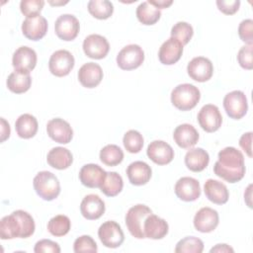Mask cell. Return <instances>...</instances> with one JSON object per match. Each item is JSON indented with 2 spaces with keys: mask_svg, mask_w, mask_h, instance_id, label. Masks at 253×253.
I'll return each instance as SVG.
<instances>
[{
  "mask_svg": "<svg viewBox=\"0 0 253 253\" xmlns=\"http://www.w3.org/2000/svg\"><path fill=\"white\" fill-rule=\"evenodd\" d=\"M213 172L228 183H237L245 175L244 156L240 150L227 146L218 152V160L214 163Z\"/></svg>",
  "mask_w": 253,
  "mask_h": 253,
  "instance_id": "6da1fadb",
  "label": "cell"
},
{
  "mask_svg": "<svg viewBox=\"0 0 253 253\" xmlns=\"http://www.w3.org/2000/svg\"><path fill=\"white\" fill-rule=\"evenodd\" d=\"M35 228L33 216L25 211L18 210L1 219L0 237L3 240L16 237L28 238L34 234Z\"/></svg>",
  "mask_w": 253,
  "mask_h": 253,
  "instance_id": "7a4b0ae2",
  "label": "cell"
},
{
  "mask_svg": "<svg viewBox=\"0 0 253 253\" xmlns=\"http://www.w3.org/2000/svg\"><path fill=\"white\" fill-rule=\"evenodd\" d=\"M201 93L193 84L184 83L176 86L171 92V102L180 111H190L199 103Z\"/></svg>",
  "mask_w": 253,
  "mask_h": 253,
  "instance_id": "3957f363",
  "label": "cell"
},
{
  "mask_svg": "<svg viewBox=\"0 0 253 253\" xmlns=\"http://www.w3.org/2000/svg\"><path fill=\"white\" fill-rule=\"evenodd\" d=\"M38 196L44 201H52L60 194V184L57 177L49 171L39 172L33 181Z\"/></svg>",
  "mask_w": 253,
  "mask_h": 253,
  "instance_id": "277c9868",
  "label": "cell"
},
{
  "mask_svg": "<svg viewBox=\"0 0 253 253\" xmlns=\"http://www.w3.org/2000/svg\"><path fill=\"white\" fill-rule=\"evenodd\" d=\"M152 213V211L145 205H135L131 207L126 214V224L129 233L137 238H145L143 225L146 217Z\"/></svg>",
  "mask_w": 253,
  "mask_h": 253,
  "instance_id": "5b68a950",
  "label": "cell"
},
{
  "mask_svg": "<svg viewBox=\"0 0 253 253\" xmlns=\"http://www.w3.org/2000/svg\"><path fill=\"white\" fill-rule=\"evenodd\" d=\"M223 108L229 118L240 120L246 115L248 110L245 94L240 90H234L227 93L223 99Z\"/></svg>",
  "mask_w": 253,
  "mask_h": 253,
  "instance_id": "8992f818",
  "label": "cell"
},
{
  "mask_svg": "<svg viewBox=\"0 0 253 253\" xmlns=\"http://www.w3.org/2000/svg\"><path fill=\"white\" fill-rule=\"evenodd\" d=\"M144 60V51L138 44H128L117 55V64L123 70H132L139 67Z\"/></svg>",
  "mask_w": 253,
  "mask_h": 253,
  "instance_id": "52a82bcc",
  "label": "cell"
},
{
  "mask_svg": "<svg viewBox=\"0 0 253 253\" xmlns=\"http://www.w3.org/2000/svg\"><path fill=\"white\" fill-rule=\"evenodd\" d=\"M98 236L103 245L108 248H118L125 240L121 225L114 220H108L101 224L98 229Z\"/></svg>",
  "mask_w": 253,
  "mask_h": 253,
  "instance_id": "ba28073f",
  "label": "cell"
},
{
  "mask_svg": "<svg viewBox=\"0 0 253 253\" xmlns=\"http://www.w3.org/2000/svg\"><path fill=\"white\" fill-rule=\"evenodd\" d=\"M74 56L65 49L54 51L48 61V68L51 74L56 77H63L70 73L74 67Z\"/></svg>",
  "mask_w": 253,
  "mask_h": 253,
  "instance_id": "9c48e42d",
  "label": "cell"
},
{
  "mask_svg": "<svg viewBox=\"0 0 253 253\" xmlns=\"http://www.w3.org/2000/svg\"><path fill=\"white\" fill-rule=\"evenodd\" d=\"M80 24L78 19L70 14H63L59 16L54 24V31L56 36L65 42L73 41L79 33Z\"/></svg>",
  "mask_w": 253,
  "mask_h": 253,
  "instance_id": "30bf717a",
  "label": "cell"
},
{
  "mask_svg": "<svg viewBox=\"0 0 253 253\" xmlns=\"http://www.w3.org/2000/svg\"><path fill=\"white\" fill-rule=\"evenodd\" d=\"M198 122L200 126L207 132L216 131L222 123V117L215 105H205L198 114Z\"/></svg>",
  "mask_w": 253,
  "mask_h": 253,
  "instance_id": "8fae6325",
  "label": "cell"
},
{
  "mask_svg": "<svg viewBox=\"0 0 253 253\" xmlns=\"http://www.w3.org/2000/svg\"><path fill=\"white\" fill-rule=\"evenodd\" d=\"M83 50L84 53L90 58L102 59L108 54L110 44L105 37L93 34L85 38L83 42Z\"/></svg>",
  "mask_w": 253,
  "mask_h": 253,
  "instance_id": "7c38bea8",
  "label": "cell"
},
{
  "mask_svg": "<svg viewBox=\"0 0 253 253\" xmlns=\"http://www.w3.org/2000/svg\"><path fill=\"white\" fill-rule=\"evenodd\" d=\"M37 53L29 46H20L15 50L12 57V64L15 71L30 73L37 64Z\"/></svg>",
  "mask_w": 253,
  "mask_h": 253,
  "instance_id": "4fadbf2b",
  "label": "cell"
},
{
  "mask_svg": "<svg viewBox=\"0 0 253 253\" xmlns=\"http://www.w3.org/2000/svg\"><path fill=\"white\" fill-rule=\"evenodd\" d=\"M189 76L198 82H206L210 80L213 73V65L211 61L204 56L194 57L187 66Z\"/></svg>",
  "mask_w": 253,
  "mask_h": 253,
  "instance_id": "5bb4252c",
  "label": "cell"
},
{
  "mask_svg": "<svg viewBox=\"0 0 253 253\" xmlns=\"http://www.w3.org/2000/svg\"><path fill=\"white\" fill-rule=\"evenodd\" d=\"M46 131L52 140L61 144H67L73 137V129L69 123L60 118H55L47 122Z\"/></svg>",
  "mask_w": 253,
  "mask_h": 253,
  "instance_id": "9a60e30c",
  "label": "cell"
},
{
  "mask_svg": "<svg viewBox=\"0 0 253 253\" xmlns=\"http://www.w3.org/2000/svg\"><path fill=\"white\" fill-rule=\"evenodd\" d=\"M148 158L157 165H166L174 158V150L170 144L163 140H154L147 146Z\"/></svg>",
  "mask_w": 253,
  "mask_h": 253,
  "instance_id": "2e32d148",
  "label": "cell"
},
{
  "mask_svg": "<svg viewBox=\"0 0 253 253\" xmlns=\"http://www.w3.org/2000/svg\"><path fill=\"white\" fill-rule=\"evenodd\" d=\"M176 196L184 202H194L201 196V187L197 179L192 177H182L175 185Z\"/></svg>",
  "mask_w": 253,
  "mask_h": 253,
  "instance_id": "e0dca14e",
  "label": "cell"
},
{
  "mask_svg": "<svg viewBox=\"0 0 253 253\" xmlns=\"http://www.w3.org/2000/svg\"><path fill=\"white\" fill-rule=\"evenodd\" d=\"M219 217L215 210L205 207L197 211L194 216L195 228L203 233H209L213 231L218 225Z\"/></svg>",
  "mask_w": 253,
  "mask_h": 253,
  "instance_id": "ac0fdd59",
  "label": "cell"
},
{
  "mask_svg": "<svg viewBox=\"0 0 253 253\" xmlns=\"http://www.w3.org/2000/svg\"><path fill=\"white\" fill-rule=\"evenodd\" d=\"M47 32V21L44 17L38 15L26 18L22 24L23 35L31 41H40Z\"/></svg>",
  "mask_w": 253,
  "mask_h": 253,
  "instance_id": "d6986e66",
  "label": "cell"
},
{
  "mask_svg": "<svg viewBox=\"0 0 253 253\" xmlns=\"http://www.w3.org/2000/svg\"><path fill=\"white\" fill-rule=\"evenodd\" d=\"M107 172L97 164H86L79 171V179L82 185L88 188H100L105 180Z\"/></svg>",
  "mask_w": 253,
  "mask_h": 253,
  "instance_id": "ffe728a7",
  "label": "cell"
},
{
  "mask_svg": "<svg viewBox=\"0 0 253 253\" xmlns=\"http://www.w3.org/2000/svg\"><path fill=\"white\" fill-rule=\"evenodd\" d=\"M103 79V70L101 66L95 62H87L83 64L78 71V80L83 87L95 88Z\"/></svg>",
  "mask_w": 253,
  "mask_h": 253,
  "instance_id": "44dd1931",
  "label": "cell"
},
{
  "mask_svg": "<svg viewBox=\"0 0 253 253\" xmlns=\"http://www.w3.org/2000/svg\"><path fill=\"white\" fill-rule=\"evenodd\" d=\"M80 211L86 219H98L105 212V203L98 195H87L81 202Z\"/></svg>",
  "mask_w": 253,
  "mask_h": 253,
  "instance_id": "7402d4cb",
  "label": "cell"
},
{
  "mask_svg": "<svg viewBox=\"0 0 253 253\" xmlns=\"http://www.w3.org/2000/svg\"><path fill=\"white\" fill-rule=\"evenodd\" d=\"M182 53V43L174 38H169L161 44L158 51V58L162 64L172 65L181 58Z\"/></svg>",
  "mask_w": 253,
  "mask_h": 253,
  "instance_id": "603a6c76",
  "label": "cell"
},
{
  "mask_svg": "<svg viewBox=\"0 0 253 253\" xmlns=\"http://www.w3.org/2000/svg\"><path fill=\"white\" fill-rule=\"evenodd\" d=\"M173 138L179 147L191 148L198 142L199 132L192 125L183 124L174 129Z\"/></svg>",
  "mask_w": 253,
  "mask_h": 253,
  "instance_id": "cb8c5ba5",
  "label": "cell"
},
{
  "mask_svg": "<svg viewBox=\"0 0 253 253\" xmlns=\"http://www.w3.org/2000/svg\"><path fill=\"white\" fill-rule=\"evenodd\" d=\"M168 229L169 226L166 220L153 213L146 217L143 225L145 238L150 239H162L167 235Z\"/></svg>",
  "mask_w": 253,
  "mask_h": 253,
  "instance_id": "d4e9b609",
  "label": "cell"
},
{
  "mask_svg": "<svg viewBox=\"0 0 253 253\" xmlns=\"http://www.w3.org/2000/svg\"><path fill=\"white\" fill-rule=\"evenodd\" d=\"M151 174V167L143 161H134L126 168L127 178L134 186L145 185L150 180Z\"/></svg>",
  "mask_w": 253,
  "mask_h": 253,
  "instance_id": "484cf974",
  "label": "cell"
},
{
  "mask_svg": "<svg viewBox=\"0 0 253 253\" xmlns=\"http://www.w3.org/2000/svg\"><path fill=\"white\" fill-rule=\"evenodd\" d=\"M204 191L206 197L213 204L223 205L227 203L229 193L226 186L213 179H208L204 185Z\"/></svg>",
  "mask_w": 253,
  "mask_h": 253,
  "instance_id": "4316f807",
  "label": "cell"
},
{
  "mask_svg": "<svg viewBox=\"0 0 253 253\" xmlns=\"http://www.w3.org/2000/svg\"><path fill=\"white\" fill-rule=\"evenodd\" d=\"M210 162L209 153L201 148H192L185 155V164L193 172H201L207 168Z\"/></svg>",
  "mask_w": 253,
  "mask_h": 253,
  "instance_id": "83f0119b",
  "label": "cell"
},
{
  "mask_svg": "<svg viewBox=\"0 0 253 253\" xmlns=\"http://www.w3.org/2000/svg\"><path fill=\"white\" fill-rule=\"evenodd\" d=\"M46 161L52 168L63 170L72 164L73 156L67 148L57 146L49 150L46 156Z\"/></svg>",
  "mask_w": 253,
  "mask_h": 253,
  "instance_id": "f1b7e54d",
  "label": "cell"
},
{
  "mask_svg": "<svg viewBox=\"0 0 253 253\" xmlns=\"http://www.w3.org/2000/svg\"><path fill=\"white\" fill-rule=\"evenodd\" d=\"M38 127L39 125L37 119L30 114L21 115L15 123V129L17 134L21 138L25 139L35 136L38 131Z\"/></svg>",
  "mask_w": 253,
  "mask_h": 253,
  "instance_id": "f546056e",
  "label": "cell"
},
{
  "mask_svg": "<svg viewBox=\"0 0 253 253\" xmlns=\"http://www.w3.org/2000/svg\"><path fill=\"white\" fill-rule=\"evenodd\" d=\"M6 84L11 92L16 94H22L30 89L32 84V77L30 73L14 71L8 76Z\"/></svg>",
  "mask_w": 253,
  "mask_h": 253,
  "instance_id": "4dcf8cb0",
  "label": "cell"
},
{
  "mask_svg": "<svg viewBox=\"0 0 253 253\" xmlns=\"http://www.w3.org/2000/svg\"><path fill=\"white\" fill-rule=\"evenodd\" d=\"M136 17L141 24L150 26L154 25L160 19L161 12L148 1H145L140 3L136 8Z\"/></svg>",
  "mask_w": 253,
  "mask_h": 253,
  "instance_id": "1f68e13d",
  "label": "cell"
},
{
  "mask_svg": "<svg viewBox=\"0 0 253 253\" xmlns=\"http://www.w3.org/2000/svg\"><path fill=\"white\" fill-rule=\"evenodd\" d=\"M124 187L123 178L117 172H107L104 182L102 183L100 190L107 197H116L119 195Z\"/></svg>",
  "mask_w": 253,
  "mask_h": 253,
  "instance_id": "d6a6232c",
  "label": "cell"
},
{
  "mask_svg": "<svg viewBox=\"0 0 253 253\" xmlns=\"http://www.w3.org/2000/svg\"><path fill=\"white\" fill-rule=\"evenodd\" d=\"M88 11L94 18L106 20L112 16L114 6L108 0H91L88 2Z\"/></svg>",
  "mask_w": 253,
  "mask_h": 253,
  "instance_id": "836d02e7",
  "label": "cell"
},
{
  "mask_svg": "<svg viewBox=\"0 0 253 253\" xmlns=\"http://www.w3.org/2000/svg\"><path fill=\"white\" fill-rule=\"evenodd\" d=\"M71 227V221L68 216L63 214H57L49 219L47 222L48 232L56 237L66 235Z\"/></svg>",
  "mask_w": 253,
  "mask_h": 253,
  "instance_id": "e575fe53",
  "label": "cell"
},
{
  "mask_svg": "<svg viewBox=\"0 0 253 253\" xmlns=\"http://www.w3.org/2000/svg\"><path fill=\"white\" fill-rule=\"evenodd\" d=\"M124 159L123 150L116 144H108L100 151V160L107 166H117Z\"/></svg>",
  "mask_w": 253,
  "mask_h": 253,
  "instance_id": "d590c367",
  "label": "cell"
},
{
  "mask_svg": "<svg viewBox=\"0 0 253 253\" xmlns=\"http://www.w3.org/2000/svg\"><path fill=\"white\" fill-rule=\"evenodd\" d=\"M204 242L195 236H187L178 241L175 247L176 253H202Z\"/></svg>",
  "mask_w": 253,
  "mask_h": 253,
  "instance_id": "8d00e7d4",
  "label": "cell"
},
{
  "mask_svg": "<svg viewBox=\"0 0 253 253\" xmlns=\"http://www.w3.org/2000/svg\"><path fill=\"white\" fill-rule=\"evenodd\" d=\"M194 35L193 27L187 22H178L171 29V38L176 39L182 43L187 44Z\"/></svg>",
  "mask_w": 253,
  "mask_h": 253,
  "instance_id": "74e56055",
  "label": "cell"
},
{
  "mask_svg": "<svg viewBox=\"0 0 253 253\" xmlns=\"http://www.w3.org/2000/svg\"><path fill=\"white\" fill-rule=\"evenodd\" d=\"M123 143L129 153H138L143 146V137L139 131L130 129L125 133Z\"/></svg>",
  "mask_w": 253,
  "mask_h": 253,
  "instance_id": "f35d334b",
  "label": "cell"
},
{
  "mask_svg": "<svg viewBox=\"0 0 253 253\" xmlns=\"http://www.w3.org/2000/svg\"><path fill=\"white\" fill-rule=\"evenodd\" d=\"M44 5L42 0H23L20 3V10L27 18L40 15Z\"/></svg>",
  "mask_w": 253,
  "mask_h": 253,
  "instance_id": "ab89813d",
  "label": "cell"
},
{
  "mask_svg": "<svg viewBox=\"0 0 253 253\" xmlns=\"http://www.w3.org/2000/svg\"><path fill=\"white\" fill-rule=\"evenodd\" d=\"M73 250L76 253L92 252L96 253L98 250L95 240L89 235H82L75 239L73 244Z\"/></svg>",
  "mask_w": 253,
  "mask_h": 253,
  "instance_id": "60d3db41",
  "label": "cell"
},
{
  "mask_svg": "<svg viewBox=\"0 0 253 253\" xmlns=\"http://www.w3.org/2000/svg\"><path fill=\"white\" fill-rule=\"evenodd\" d=\"M237 61L239 65L247 70L253 68L252 61V44H247L242 46L237 53Z\"/></svg>",
  "mask_w": 253,
  "mask_h": 253,
  "instance_id": "b9f144b4",
  "label": "cell"
},
{
  "mask_svg": "<svg viewBox=\"0 0 253 253\" xmlns=\"http://www.w3.org/2000/svg\"><path fill=\"white\" fill-rule=\"evenodd\" d=\"M238 35L242 42L247 44L253 42V21L251 19L243 20L238 27Z\"/></svg>",
  "mask_w": 253,
  "mask_h": 253,
  "instance_id": "7bdbcfd3",
  "label": "cell"
},
{
  "mask_svg": "<svg viewBox=\"0 0 253 253\" xmlns=\"http://www.w3.org/2000/svg\"><path fill=\"white\" fill-rule=\"evenodd\" d=\"M34 251L36 253H59L60 247L56 242L52 240L42 239L36 243Z\"/></svg>",
  "mask_w": 253,
  "mask_h": 253,
  "instance_id": "ee69618b",
  "label": "cell"
},
{
  "mask_svg": "<svg viewBox=\"0 0 253 253\" xmlns=\"http://www.w3.org/2000/svg\"><path fill=\"white\" fill-rule=\"evenodd\" d=\"M216 6L218 10L225 15H233L235 14L240 6L239 0H217Z\"/></svg>",
  "mask_w": 253,
  "mask_h": 253,
  "instance_id": "f6af8a7d",
  "label": "cell"
},
{
  "mask_svg": "<svg viewBox=\"0 0 253 253\" xmlns=\"http://www.w3.org/2000/svg\"><path fill=\"white\" fill-rule=\"evenodd\" d=\"M251 141H252V132H246L242 134L239 139L240 147L246 152L249 157H252V148H251Z\"/></svg>",
  "mask_w": 253,
  "mask_h": 253,
  "instance_id": "bcb514c9",
  "label": "cell"
},
{
  "mask_svg": "<svg viewBox=\"0 0 253 253\" xmlns=\"http://www.w3.org/2000/svg\"><path fill=\"white\" fill-rule=\"evenodd\" d=\"M10 136V126L5 121L4 118H1V142L5 141Z\"/></svg>",
  "mask_w": 253,
  "mask_h": 253,
  "instance_id": "7dc6e473",
  "label": "cell"
},
{
  "mask_svg": "<svg viewBox=\"0 0 253 253\" xmlns=\"http://www.w3.org/2000/svg\"><path fill=\"white\" fill-rule=\"evenodd\" d=\"M148 2L159 10L168 8L169 6H171L173 4L172 0H149Z\"/></svg>",
  "mask_w": 253,
  "mask_h": 253,
  "instance_id": "c3c4849f",
  "label": "cell"
},
{
  "mask_svg": "<svg viewBox=\"0 0 253 253\" xmlns=\"http://www.w3.org/2000/svg\"><path fill=\"white\" fill-rule=\"evenodd\" d=\"M234 250L227 244H216L214 247H212L210 252L213 253V252H233Z\"/></svg>",
  "mask_w": 253,
  "mask_h": 253,
  "instance_id": "681fc988",
  "label": "cell"
}]
</instances>
